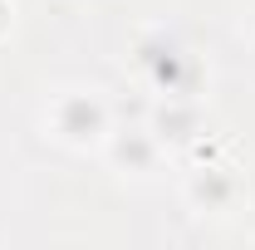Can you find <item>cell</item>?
Wrapping results in <instances>:
<instances>
[{
	"label": "cell",
	"mask_w": 255,
	"mask_h": 250,
	"mask_svg": "<svg viewBox=\"0 0 255 250\" xmlns=\"http://www.w3.org/2000/svg\"><path fill=\"white\" fill-rule=\"evenodd\" d=\"M108 132V113L94 94H64L54 103V137L69 147H89Z\"/></svg>",
	"instance_id": "cell-1"
},
{
	"label": "cell",
	"mask_w": 255,
	"mask_h": 250,
	"mask_svg": "<svg viewBox=\"0 0 255 250\" xmlns=\"http://www.w3.org/2000/svg\"><path fill=\"white\" fill-rule=\"evenodd\" d=\"M157 142H162L157 132H118V137H113V162L128 167L132 177H147V172L157 167V157H162Z\"/></svg>",
	"instance_id": "cell-2"
},
{
	"label": "cell",
	"mask_w": 255,
	"mask_h": 250,
	"mask_svg": "<svg viewBox=\"0 0 255 250\" xmlns=\"http://www.w3.org/2000/svg\"><path fill=\"white\" fill-rule=\"evenodd\" d=\"M187 196H191V206H201V211H226V201L236 196V177L226 167H201L191 177Z\"/></svg>",
	"instance_id": "cell-3"
},
{
	"label": "cell",
	"mask_w": 255,
	"mask_h": 250,
	"mask_svg": "<svg viewBox=\"0 0 255 250\" xmlns=\"http://www.w3.org/2000/svg\"><path fill=\"white\" fill-rule=\"evenodd\" d=\"M251 25H255V5H251Z\"/></svg>",
	"instance_id": "cell-4"
}]
</instances>
